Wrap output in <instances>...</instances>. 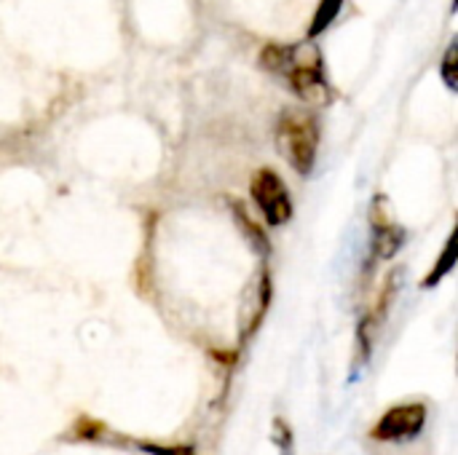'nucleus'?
I'll use <instances>...</instances> for the list:
<instances>
[{
	"label": "nucleus",
	"mask_w": 458,
	"mask_h": 455,
	"mask_svg": "<svg viewBox=\"0 0 458 455\" xmlns=\"http://www.w3.org/2000/svg\"><path fill=\"white\" fill-rule=\"evenodd\" d=\"M276 145L279 153L298 174H311L319 147V126L309 113H284L276 126Z\"/></svg>",
	"instance_id": "f257e3e1"
},
{
	"label": "nucleus",
	"mask_w": 458,
	"mask_h": 455,
	"mask_svg": "<svg viewBox=\"0 0 458 455\" xmlns=\"http://www.w3.org/2000/svg\"><path fill=\"white\" fill-rule=\"evenodd\" d=\"M252 201L258 204L263 220L274 228L293 220V198L284 185V180L274 169H258L250 182Z\"/></svg>",
	"instance_id": "f03ea898"
},
{
	"label": "nucleus",
	"mask_w": 458,
	"mask_h": 455,
	"mask_svg": "<svg viewBox=\"0 0 458 455\" xmlns=\"http://www.w3.org/2000/svg\"><path fill=\"white\" fill-rule=\"evenodd\" d=\"M427 426V405L424 402H403L389 408L370 429V437L378 442H400L419 437Z\"/></svg>",
	"instance_id": "7ed1b4c3"
},
{
	"label": "nucleus",
	"mask_w": 458,
	"mask_h": 455,
	"mask_svg": "<svg viewBox=\"0 0 458 455\" xmlns=\"http://www.w3.org/2000/svg\"><path fill=\"white\" fill-rule=\"evenodd\" d=\"M284 75L290 78L295 94L303 97L306 102H314V105L327 102L330 91H327V80L322 75V62L317 59V54L295 56V48H293V56H290Z\"/></svg>",
	"instance_id": "20e7f679"
},
{
	"label": "nucleus",
	"mask_w": 458,
	"mask_h": 455,
	"mask_svg": "<svg viewBox=\"0 0 458 455\" xmlns=\"http://www.w3.org/2000/svg\"><path fill=\"white\" fill-rule=\"evenodd\" d=\"M370 228H373V255H376V260H392L405 244V231L392 217V212L386 206V198H378L370 206Z\"/></svg>",
	"instance_id": "39448f33"
},
{
	"label": "nucleus",
	"mask_w": 458,
	"mask_h": 455,
	"mask_svg": "<svg viewBox=\"0 0 458 455\" xmlns=\"http://www.w3.org/2000/svg\"><path fill=\"white\" fill-rule=\"evenodd\" d=\"M397 290H400V271L386 276V282H384V287H381V292H378V298H376L373 308L368 311V316H365V319H362V324H360L357 341H360V349H362V359H368V357H370V346H373L376 330H378V327H381V322L386 319L389 306H392V303H394V298H397Z\"/></svg>",
	"instance_id": "423d86ee"
},
{
	"label": "nucleus",
	"mask_w": 458,
	"mask_h": 455,
	"mask_svg": "<svg viewBox=\"0 0 458 455\" xmlns=\"http://www.w3.org/2000/svg\"><path fill=\"white\" fill-rule=\"evenodd\" d=\"M454 265H456V231L448 236V244H445L443 255L437 257L435 268L429 271V276L424 279V287H435V284H440V282L454 271Z\"/></svg>",
	"instance_id": "0eeeda50"
},
{
	"label": "nucleus",
	"mask_w": 458,
	"mask_h": 455,
	"mask_svg": "<svg viewBox=\"0 0 458 455\" xmlns=\"http://www.w3.org/2000/svg\"><path fill=\"white\" fill-rule=\"evenodd\" d=\"M341 5H344V0H322V3H319V8H317V13H314L311 27H309V38L322 35V32L335 21V16H338Z\"/></svg>",
	"instance_id": "6e6552de"
},
{
	"label": "nucleus",
	"mask_w": 458,
	"mask_h": 455,
	"mask_svg": "<svg viewBox=\"0 0 458 455\" xmlns=\"http://www.w3.org/2000/svg\"><path fill=\"white\" fill-rule=\"evenodd\" d=\"M233 212H236V220H239V225L252 236V241L258 244V249L260 252H268V239L263 236V231H260V225L258 223H252V217L247 215V209L242 206V204H233Z\"/></svg>",
	"instance_id": "1a4fd4ad"
},
{
	"label": "nucleus",
	"mask_w": 458,
	"mask_h": 455,
	"mask_svg": "<svg viewBox=\"0 0 458 455\" xmlns=\"http://www.w3.org/2000/svg\"><path fill=\"white\" fill-rule=\"evenodd\" d=\"M140 448L150 455H196L188 445H153V442H140Z\"/></svg>",
	"instance_id": "9d476101"
},
{
	"label": "nucleus",
	"mask_w": 458,
	"mask_h": 455,
	"mask_svg": "<svg viewBox=\"0 0 458 455\" xmlns=\"http://www.w3.org/2000/svg\"><path fill=\"white\" fill-rule=\"evenodd\" d=\"M443 78L451 88H456V46H451L443 59Z\"/></svg>",
	"instance_id": "9b49d317"
},
{
	"label": "nucleus",
	"mask_w": 458,
	"mask_h": 455,
	"mask_svg": "<svg viewBox=\"0 0 458 455\" xmlns=\"http://www.w3.org/2000/svg\"><path fill=\"white\" fill-rule=\"evenodd\" d=\"M274 426H276V440H279L282 453L290 455L293 453V434H290V426H287L282 418H276V421H274Z\"/></svg>",
	"instance_id": "f8f14e48"
}]
</instances>
